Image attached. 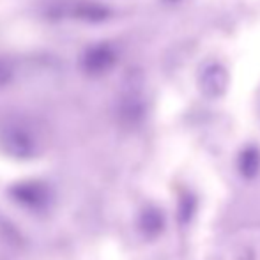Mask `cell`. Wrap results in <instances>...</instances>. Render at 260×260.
I'll return each instance as SVG.
<instances>
[{
	"label": "cell",
	"mask_w": 260,
	"mask_h": 260,
	"mask_svg": "<svg viewBox=\"0 0 260 260\" xmlns=\"http://www.w3.org/2000/svg\"><path fill=\"white\" fill-rule=\"evenodd\" d=\"M11 197L27 209H43L50 202V189L39 182H21L11 188Z\"/></svg>",
	"instance_id": "1"
},
{
	"label": "cell",
	"mask_w": 260,
	"mask_h": 260,
	"mask_svg": "<svg viewBox=\"0 0 260 260\" xmlns=\"http://www.w3.org/2000/svg\"><path fill=\"white\" fill-rule=\"evenodd\" d=\"M200 90L206 94L207 98H219L225 94L226 87H229V73L221 64H209L202 69L200 75Z\"/></svg>",
	"instance_id": "2"
},
{
	"label": "cell",
	"mask_w": 260,
	"mask_h": 260,
	"mask_svg": "<svg viewBox=\"0 0 260 260\" xmlns=\"http://www.w3.org/2000/svg\"><path fill=\"white\" fill-rule=\"evenodd\" d=\"M138 229L145 237H157L165 229V216L157 207H145L138 218Z\"/></svg>",
	"instance_id": "3"
},
{
	"label": "cell",
	"mask_w": 260,
	"mask_h": 260,
	"mask_svg": "<svg viewBox=\"0 0 260 260\" xmlns=\"http://www.w3.org/2000/svg\"><path fill=\"white\" fill-rule=\"evenodd\" d=\"M4 147L7 152L18 157H27L32 152V144L27 135L18 133V131H11L4 137Z\"/></svg>",
	"instance_id": "4"
},
{
	"label": "cell",
	"mask_w": 260,
	"mask_h": 260,
	"mask_svg": "<svg viewBox=\"0 0 260 260\" xmlns=\"http://www.w3.org/2000/svg\"><path fill=\"white\" fill-rule=\"evenodd\" d=\"M260 170V152L255 147L244 149L239 154V172L243 177L253 179Z\"/></svg>",
	"instance_id": "5"
},
{
	"label": "cell",
	"mask_w": 260,
	"mask_h": 260,
	"mask_svg": "<svg viewBox=\"0 0 260 260\" xmlns=\"http://www.w3.org/2000/svg\"><path fill=\"white\" fill-rule=\"evenodd\" d=\"M197 209V199L193 193L186 191L181 195V200H179V221L181 223H189V219L193 218Z\"/></svg>",
	"instance_id": "6"
}]
</instances>
